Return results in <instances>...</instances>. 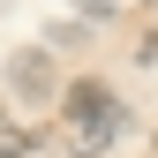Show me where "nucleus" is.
<instances>
[{"instance_id": "obj_1", "label": "nucleus", "mask_w": 158, "mask_h": 158, "mask_svg": "<svg viewBox=\"0 0 158 158\" xmlns=\"http://www.w3.org/2000/svg\"><path fill=\"white\" fill-rule=\"evenodd\" d=\"M60 128H68V151H83V158L121 135V98H113L106 75H75L60 90Z\"/></svg>"}, {"instance_id": "obj_2", "label": "nucleus", "mask_w": 158, "mask_h": 158, "mask_svg": "<svg viewBox=\"0 0 158 158\" xmlns=\"http://www.w3.org/2000/svg\"><path fill=\"white\" fill-rule=\"evenodd\" d=\"M15 151H30V128H0V158H15Z\"/></svg>"}, {"instance_id": "obj_3", "label": "nucleus", "mask_w": 158, "mask_h": 158, "mask_svg": "<svg viewBox=\"0 0 158 158\" xmlns=\"http://www.w3.org/2000/svg\"><path fill=\"white\" fill-rule=\"evenodd\" d=\"M106 8H121V0H83V15H106Z\"/></svg>"}, {"instance_id": "obj_4", "label": "nucleus", "mask_w": 158, "mask_h": 158, "mask_svg": "<svg viewBox=\"0 0 158 158\" xmlns=\"http://www.w3.org/2000/svg\"><path fill=\"white\" fill-rule=\"evenodd\" d=\"M143 60H158V30H151V38H143Z\"/></svg>"}]
</instances>
